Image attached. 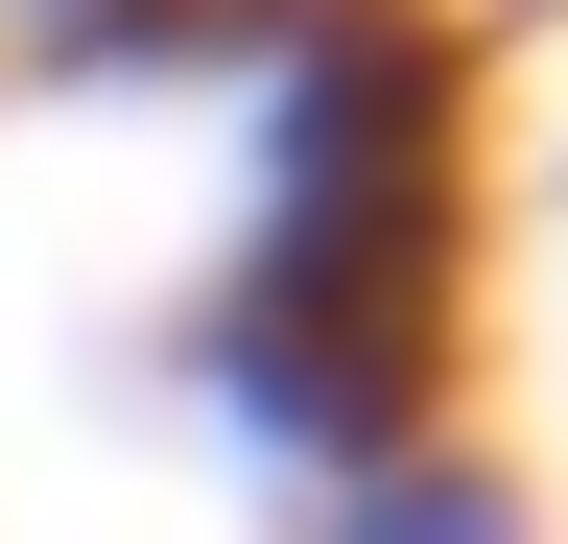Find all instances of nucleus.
Listing matches in <instances>:
<instances>
[{"instance_id": "1", "label": "nucleus", "mask_w": 568, "mask_h": 544, "mask_svg": "<svg viewBox=\"0 0 568 544\" xmlns=\"http://www.w3.org/2000/svg\"><path fill=\"white\" fill-rule=\"evenodd\" d=\"M450 285H474V48L426 0H308L261 24V166L237 237H213L190 379L237 402L261 450H426L450 402Z\"/></svg>"}, {"instance_id": "2", "label": "nucleus", "mask_w": 568, "mask_h": 544, "mask_svg": "<svg viewBox=\"0 0 568 544\" xmlns=\"http://www.w3.org/2000/svg\"><path fill=\"white\" fill-rule=\"evenodd\" d=\"M308 544H545V521H521V473H474L450 427H426V450H355L308 497Z\"/></svg>"}, {"instance_id": "3", "label": "nucleus", "mask_w": 568, "mask_h": 544, "mask_svg": "<svg viewBox=\"0 0 568 544\" xmlns=\"http://www.w3.org/2000/svg\"><path fill=\"white\" fill-rule=\"evenodd\" d=\"M190 24H213V48H261V24H308V0H190Z\"/></svg>"}]
</instances>
